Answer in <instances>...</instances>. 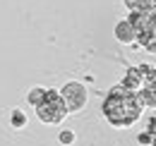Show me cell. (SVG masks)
<instances>
[{
	"mask_svg": "<svg viewBox=\"0 0 156 146\" xmlns=\"http://www.w3.org/2000/svg\"><path fill=\"white\" fill-rule=\"evenodd\" d=\"M147 72H149V67H147V65H142V67H132V70L127 72V77H125L122 86H125V89H130V91H137V93H139V89L144 86Z\"/></svg>",
	"mask_w": 156,
	"mask_h": 146,
	"instance_id": "obj_5",
	"label": "cell"
},
{
	"mask_svg": "<svg viewBox=\"0 0 156 146\" xmlns=\"http://www.w3.org/2000/svg\"><path fill=\"white\" fill-rule=\"evenodd\" d=\"M60 98H62L67 113H77V110H82L87 106V89L82 84H77V82H70V84H65Z\"/></svg>",
	"mask_w": 156,
	"mask_h": 146,
	"instance_id": "obj_4",
	"label": "cell"
},
{
	"mask_svg": "<svg viewBox=\"0 0 156 146\" xmlns=\"http://www.w3.org/2000/svg\"><path fill=\"white\" fill-rule=\"evenodd\" d=\"M43 96H46V89H41V86L39 89H31V91H29V103L36 108L41 101H43Z\"/></svg>",
	"mask_w": 156,
	"mask_h": 146,
	"instance_id": "obj_7",
	"label": "cell"
},
{
	"mask_svg": "<svg viewBox=\"0 0 156 146\" xmlns=\"http://www.w3.org/2000/svg\"><path fill=\"white\" fill-rule=\"evenodd\" d=\"M115 36L122 41V43H132L135 41V31H132V26H130V22H120L115 26Z\"/></svg>",
	"mask_w": 156,
	"mask_h": 146,
	"instance_id": "obj_6",
	"label": "cell"
},
{
	"mask_svg": "<svg viewBox=\"0 0 156 146\" xmlns=\"http://www.w3.org/2000/svg\"><path fill=\"white\" fill-rule=\"evenodd\" d=\"M142 101H139V93L125 89L122 84L115 86L113 91L108 93L106 103H103V113L108 117L111 125L115 127H130L137 117L142 115Z\"/></svg>",
	"mask_w": 156,
	"mask_h": 146,
	"instance_id": "obj_1",
	"label": "cell"
},
{
	"mask_svg": "<svg viewBox=\"0 0 156 146\" xmlns=\"http://www.w3.org/2000/svg\"><path fill=\"white\" fill-rule=\"evenodd\" d=\"M12 125L15 127H24L27 125V115L22 110H12Z\"/></svg>",
	"mask_w": 156,
	"mask_h": 146,
	"instance_id": "obj_8",
	"label": "cell"
},
{
	"mask_svg": "<svg viewBox=\"0 0 156 146\" xmlns=\"http://www.w3.org/2000/svg\"><path fill=\"white\" fill-rule=\"evenodd\" d=\"M60 141H62V144H72V141H75V134H72L70 129H65V132L60 134Z\"/></svg>",
	"mask_w": 156,
	"mask_h": 146,
	"instance_id": "obj_9",
	"label": "cell"
},
{
	"mask_svg": "<svg viewBox=\"0 0 156 146\" xmlns=\"http://www.w3.org/2000/svg\"><path fill=\"white\" fill-rule=\"evenodd\" d=\"M36 115H39L41 122H46V125H58V122H62V120L67 117V108H65L60 93L46 89L43 101L36 106Z\"/></svg>",
	"mask_w": 156,
	"mask_h": 146,
	"instance_id": "obj_3",
	"label": "cell"
},
{
	"mask_svg": "<svg viewBox=\"0 0 156 146\" xmlns=\"http://www.w3.org/2000/svg\"><path fill=\"white\" fill-rule=\"evenodd\" d=\"M130 26L135 31V38L144 46H151L156 41V7L154 10H132Z\"/></svg>",
	"mask_w": 156,
	"mask_h": 146,
	"instance_id": "obj_2",
	"label": "cell"
},
{
	"mask_svg": "<svg viewBox=\"0 0 156 146\" xmlns=\"http://www.w3.org/2000/svg\"><path fill=\"white\" fill-rule=\"evenodd\" d=\"M139 141H142V144H149V141H151V134H142Z\"/></svg>",
	"mask_w": 156,
	"mask_h": 146,
	"instance_id": "obj_10",
	"label": "cell"
}]
</instances>
